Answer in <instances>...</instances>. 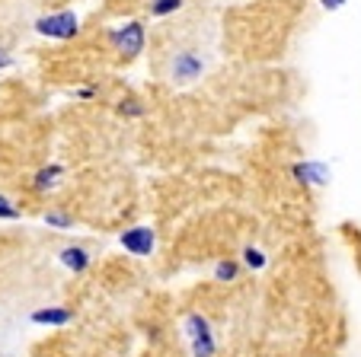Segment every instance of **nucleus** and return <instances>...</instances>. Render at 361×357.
Here are the masks:
<instances>
[{"instance_id": "dca6fc26", "label": "nucleus", "mask_w": 361, "mask_h": 357, "mask_svg": "<svg viewBox=\"0 0 361 357\" xmlns=\"http://www.w3.org/2000/svg\"><path fill=\"white\" fill-rule=\"evenodd\" d=\"M342 4H345V0H323V7H326V10H339Z\"/></svg>"}, {"instance_id": "ddd939ff", "label": "nucleus", "mask_w": 361, "mask_h": 357, "mask_svg": "<svg viewBox=\"0 0 361 357\" xmlns=\"http://www.w3.org/2000/svg\"><path fill=\"white\" fill-rule=\"evenodd\" d=\"M0 217H7V220H16V217H20V211H16L4 195H0Z\"/></svg>"}, {"instance_id": "4468645a", "label": "nucleus", "mask_w": 361, "mask_h": 357, "mask_svg": "<svg viewBox=\"0 0 361 357\" xmlns=\"http://www.w3.org/2000/svg\"><path fill=\"white\" fill-rule=\"evenodd\" d=\"M45 220L51 223V227H71V217H68V214H58V211H51V214H45Z\"/></svg>"}, {"instance_id": "20e7f679", "label": "nucleus", "mask_w": 361, "mask_h": 357, "mask_svg": "<svg viewBox=\"0 0 361 357\" xmlns=\"http://www.w3.org/2000/svg\"><path fill=\"white\" fill-rule=\"evenodd\" d=\"M122 246L131 252V256H150V249H154V233H150L147 227L125 230V233H122Z\"/></svg>"}, {"instance_id": "9b49d317", "label": "nucleus", "mask_w": 361, "mask_h": 357, "mask_svg": "<svg viewBox=\"0 0 361 357\" xmlns=\"http://www.w3.org/2000/svg\"><path fill=\"white\" fill-rule=\"evenodd\" d=\"M243 258H246V265H250V268H262V265H266V256H262L259 249H246Z\"/></svg>"}, {"instance_id": "423d86ee", "label": "nucleus", "mask_w": 361, "mask_h": 357, "mask_svg": "<svg viewBox=\"0 0 361 357\" xmlns=\"http://www.w3.org/2000/svg\"><path fill=\"white\" fill-rule=\"evenodd\" d=\"M198 74H202V61H198L195 54L192 51L176 54V61H173V77H176V80L189 83V80H195Z\"/></svg>"}, {"instance_id": "f3484780", "label": "nucleus", "mask_w": 361, "mask_h": 357, "mask_svg": "<svg viewBox=\"0 0 361 357\" xmlns=\"http://www.w3.org/2000/svg\"><path fill=\"white\" fill-rule=\"evenodd\" d=\"M4 68H10V54L0 48V70H4Z\"/></svg>"}, {"instance_id": "39448f33", "label": "nucleus", "mask_w": 361, "mask_h": 357, "mask_svg": "<svg viewBox=\"0 0 361 357\" xmlns=\"http://www.w3.org/2000/svg\"><path fill=\"white\" fill-rule=\"evenodd\" d=\"M294 175L307 185H326L329 182V166L326 163H298V166H294Z\"/></svg>"}, {"instance_id": "7ed1b4c3", "label": "nucleus", "mask_w": 361, "mask_h": 357, "mask_svg": "<svg viewBox=\"0 0 361 357\" xmlns=\"http://www.w3.org/2000/svg\"><path fill=\"white\" fill-rule=\"evenodd\" d=\"M189 335H192V344H195V357H212L214 354V338H212V329L204 322L202 316H189Z\"/></svg>"}, {"instance_id": "9d476101", "label": "nucleus", "mask_w": 361, "mask_h": 357, "mask_svg": "<svg viewBox=\"0 0 361 357\" xmlns=\"http://www.w3.org/2000/svg\"><path fill=\"white\" fill-rule=\"evenodd\" d=\"M58 175H61V166H48V169H42V173L35 175V189H42V192L51 189Z\"/></svg>"}, {"instance_id": "2eb2a0df", "label": "nucleus", "mask_w": 361, "mask_h": 357, "mask_svg": "<svg viewBox=\"0 0 361 357\" xmlns=\"http://www.w3.org/2000/svg\"><path fill=\"white\" fill-rule=\"evenodd\" d=\"M122 112H125V115H141L144 108L137 106V102H122Z\"/></svg>"}, {"instance_id": "f257e3e1", "label": "nucleus", "mask_w": 361, "mask_h": 357, "mask_svg": "<svg viewBox=\"0 0 361 357\" xmlns=\"http://www.w3.org/2000/svg\"><path fill=\"white\" fill-rule=\"evenodd\" d=\"M35 32L48 35V39H74L77 35V16L71 10H61V13H51V16H42L35 23Z\"/></svg>"}, {"instance_id": "f03ea898", "label": "nucleus", "mask_w": 361, "mask_h": 357, "mask_svg": "<svg viewBox=\"0 0 361 357\" xmlns=\"http://www.w3.org/2000/svg\"><path fill=\"white\" fill-rule=\"evenodd\" d=\"M112 42H116V48L125 58H135V54L144 51V26L141 23H128V26L112 32Z\"/></svg>"}, {"instance_id": "0eeeda50", "label": "nucleus", "mask_w": 361, "mask_h": 357, "mask_svg": "<svg viewBox=\"0 0 361 357\" xmlns=\"http://www.w3.org/2000/svg\"><path fill=\"white\" fill-rule=\"evenodd\" d=\"M32 319L35 322H42V325H64V322H71V310H39V313H32Z\"/></svg>"}, {"instance_id": "6e6552de", "label": "nucleus", "mask_w": 361, "mask_h": 357, "mask_svg": "<svg viewBox=\"0 0 361 357\" xmlns=\"http://www.w3.org/2000/svg\"><path fill=\"white\" fill-rule=\"evenodd\" d=\"M61 262L68 265V268H74V271H83L90 265V256L83 249H74V246H71V249L61 252Z\"/></svg>"}, {"instance_id": "1a4fd4ad", "label": "nucleus", "mask_w": 361, "mask_h": 357, "mask_svg": "<svg viewBox=\"0 0 361 357\" xmlns=\"http://www.w3.org/2000/svg\"><path fill=\"white\" fill-rule=\"evenodd\" d=\"M183 7V0H150V16H170Z\"/></svg>"}, {"instance_id": "f8f14e48", "label": "nucleus", "mask_w": 361, "mask_h": 357, "mask_svg": "<svg viewBox=\"0 0 361 357\" xmlns=\"http://www.w3.org/2000/svg\"><path fill=\"white\" fill-rule=\"evenodd\" d=\"M214 275H218V281H231V277L237 275V265H231V262H221L218 268H214Z\"/></svg>"}]
</instances>
